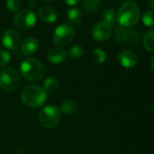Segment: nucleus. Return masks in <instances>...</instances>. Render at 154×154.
I'll return each mask as SVG.
<instances>
[{"label":"nucleus","mask_w":154,"mask_h":154,"mask_svg":"<svg viewBox=\"0 0 154 154\" xmlns=\"http://www.w3.org/2000/svg\"><path fill=\"white\" fill-rule=\"evenodd\" d=\"M113 38L117 43H123L128 38V32L124 27L120 26L115 29L113 33Z\"/></svg>","instance_id":"nucleus-20"},{"label":"nucleus","mask_w":154,"mask_h":154,"mask_svg":"<svg viewBox=\"0 0 154 154\" xmlns=\"http://www.w3.org/2000/svg\"><path fill=\"white\" fill-rule=\"evenodd\" d=\"M43 88L46 92H54L55 91L59 86V81L55 78V77H48L44 81Z\"/></svg>","instance_id":"nucleus-19"},{"label":"nucleus","mask_w":154,"mask_h":154,"mask_svg":"<svg viewBox=\"0 0 154 154\" xmlns=\"http://www.w3.org/2000/svg\"><path fill=\"white\" fill-rule=\"evenodd\" d=\"M23 103L31 108H39L47 101V92L41 86L30 85L26 86L21 92Z\"/></svg>","instance_id":"nucleus-2"},{"label":"nucleus","mask_w":154,"mask_h":154,"mask_svg":"<svg viewBox=\"0 0 154 154\" xmlns=\"http://www.w3.org/2000/svg\"><path fill=\"white\" fill-rule=\"evenodd\" d=\"M21 0H7L6 7L10 12H17L21 8Z\"/></svg>","instance_id":"nucleus-24"},{"label":"nucleus","mask_w":154,"mask_h":154,"mask_svg":"<svg viewBox=\"0 0 154 154\" xmlns=\"http://www.w3.org/2000/svg\"><path fill=\"white\" fill-rule=\"evenodd\" d=\"M118 61L124 68H133L138 63V56L131 50H123L118 54Z\"/></svg>","instance_id":"nucleus-10"},{"label":"nucleus","mask_w":154,"mask_h":154,"mask_svg":"<svg viewBox=\"0 0 154 154\" xmlns=\"http://www.w3.org/2000/svg\"><path fill=\"white\" fill-rule=\"evenodd\" d=\"M64 2L70 7H74V6L79 4L80 0H64Z\"/></svg>","instance_id":"nucleus-26"},{"label":"nucleus","mask_w":154,"mask_h":154,"mask_svg":"<svg viewBox=\"0 0 154 154\" xmlns=\"http://www.w3.org/2000/svg\"><path fill=\"white\" fill-rule=\"evenodd\" d=\"M153 112H154V103H153Z\"/></svg>","instance_id":"nucleus-31"},{"label":"nucleus","mask_w":154,"mask_h":154,"mask_svg":"<svg viewBox=\"0 0 154 154\" xmlns=\"http://www.w3.org/2000/svg\"><path fill=\"white\" fill-rule=\"evenodd\" d=\"M39 49V43L37 39L35 37H27L26 38L21 45V51L26 55L35 54Z\"/></svg>","instance_id":"nucleus-13"},{"label":"nucleus","mask_w":154,"mask_h":154,"mask_svg":"<svg viewBox=\"0 0 154 154\" xmlns=\"http://www.w3.org/2000/svg\"><path fill=\"white\" fill-rule=\"evenodd\" d=\"M142 23L148 27H154V11L148 10L142 15Z\"/></svg>","instance_id":"nucleus-23"},{"label":"nucleus","mask_w":154,"mask_h":154,"mask_svg":"<svg viewBox=\"0 0 154 154\" xmlns=\"http://www.w3.org/2000/svg\"><path fill=\"white\" fill-rule=\"evenodd\" d=\"M143 46L149 52H154V29L148 31L143 37Z\"/></svg>","instance_id":"nucleus-17"},{"label":"nucleus","mask_w":154,"mask_h":154,"mask_svg":"<svg viewBox=\"0 0 154 154\" xmlns=\"http://www.w3.org/2000/svg\"><path fill=\"white\" fill-rule=\"evenodd\" d=\"M40 124L46 128H54L60 121V110L54 105H47L44 107L38 115Z\"/></svg>","instance_id":"nucleus-5"},{"label":"nucleus","mask_w":154,"mask_h":154,"mask_svg":"<svg viewBox=\"0 0 154 154\" xmlns=\"http://www.w3.org/2000/svg\"><path fill=\"white\" fill-rule=\"evenodd\" d=\"M68 54L70 55V57L72 59H79L83 56L84 54V48L81 45H74L72 46H71L68 50Z\"/></svg>","instance_id":"nucleus-21"},{"label":"nucleus","mask_w":154,"mask_h":154,"mask_svg":"<svg viewBox=\"0 0 154 154\" xmlns=\"http://www.w3.org/2000/svg\"><path fill=\"white\" fill-rule=\"evenodd\" d=\"M11 55L7 50H0V66H6L9 63Z\"/></svg>","instance_id":"nucleus-25"},{"label":"nucleus","mask_w":154,"mask_h":154,"mask_svg":"<svg viewBox=\"0 0 154 154\" xmlns=\"http://www.w3.org/2000/svg\"><path fill=\"white\" fill-rule=\"evenodd\" d=\"M27 6L29 8V9H32L35 7V0H29L28 3H27Z\"/></svg>","instance_id":"nucleus-27"},{"label":"nucleus","mask_w":154,"mask_h":154,"mask_svg":"<svg viewBox=\"0 0 154 154\" xmlns=\"http://www.w3.org/2000/svg\"><path fill=\"white\" fill-rule=\"evenodd\" d=\"M66 56H67L66 51L63 48L59 47V46L50 49L49 52L47 53L48 61L54 64L63 63L66 59Z\"/></svg>","instance_id":"nucleus-12"},{"label":"nucleus","mask_w":154,"mask_h":154,"mask_svg":"<svg viewBox=\"0 0 154 154\" xmlns=\"http://www.w3.org/2000/svg\"><path fill=\"white\" fill-rule=\"evenodd\" d=\"M74 37L73 28L66 24L58 26L53 33V41L59 47L68 45Z\"/></svg>","instance_id":"nucleus-7"},{"label":"nucleus","mask_w":154,"mask_h":154,"mask_svg":"<svg viewBox=\"0 0 154 154\" xmlns=\"http://www.w3.org/2000/svg\"><path fill=\"white\" fill-rule=\"evenodd\" d=\"M2 43L4 46L9 50H17L21 43V36L19 33L14 29L5 31L2 35Z\"/></svg>","instance_id":"nucleus-8"},{"label":"nucleus","mask_w":154,"mask_h":154,"mask_svg":"<svg viewBox=\"0 0 154 154\" xmlns=\"http://www.w3.org/2000/svg\"><path fill=\"white\" fill-rule=\"evenodd\" d=\"M146 2L149 8H150L151 9H154V0H146Z\"/></svg>","instance_id":"nucleus-28"},{"label":"nucleus","mask_w":154,"mask_h":154,"mask_svg":"<svg viewBox=\"0 0 154 154\" xmlns=\"http://www.w3.org/2000/svg\"><path fill=\"white\" fill-rule=\"evenodd\" d=\"M66 18L72 25H78L82 22L83 14L80 9L78 8H70L66 12Z\"/></svg>","instance_id":"nucleus-14"},{"label":"nucleus","mask_w":154,"mask_h":154,"mask_svg":"<svg viewBox=\"0 0 154 154\" xmlns=\"http://www.w3.org/2000/svg\"><path fill=\"white\" fill-rule=\"evenodd\" d=\"M151 68H152V70L154 71V55H153V57H152V59H151Z\"/></svg>","instance_id":"nucleus-29"},{"label":"nucleus","mask_w":154,"mask_h":154,"mask_svg":"<svg viewBox=\"0 0 154 154\" xmlns=\"http://www.w3.org/2000/svg\"><path fill=\"white\" fill-rule=\"evenodd\" d=\"M92 57L97 63H103L106 60V54L101 48H95L92 52Z\"/></svg>","instance_id":"nucleus-22"},{"label":"nucleus","mask_w":154,"mask_h":154,"mask_svg":"<svg viewBox=\"0 0 154 154\" xmlns=\"http://www.w3.org/2000/svg\"><path fill=\"white\" fill-rule=\"evenodd\" d=\"M36 15L33 9H26L19 11L13 18L14 26L22 30H26L34 27L36 24Z\"/></svg>","instance_id":"nucleus-6"},{"label":"nucleus","mask_w":154,"mask_h":154,"mask_svg":"<svg viewBox=\"0 0 154 154\" xmlns=\"http://www.w3.org/2000/svg\"><path fill=\"white\" fill-rule=\"evenodd\" d=\"M140 17V10L133 1L124 2L119 8L116 20L122 27H131L136 25Z\"/></svg>","instance_id":"nucleus-1"},{"label":"nucleus","mask_w":154,"mask_h":154,"mask_svg":"<svg viewBox=\"0 0 154 154\" xmlns=\"http://www.w3.org/2000/svg\"><path fill=\"white\" fill-rule=\"evenodd\" d=\"M0 41H1V35H0Z\"/></svg>","instance_id":"nucleus-32"},{"label":"nucleus","mask_w":154,"mask_h":154,"mask_svg":"<svg viewBox=\"0 0 154 154\" xmlns=\"http://www.w3.org/2000/svg\"><path fill=\"white\" fill-rule=\"evenodd\" d=\"M40 1H42V2H44V3H49V2L53 1V0H40Z\"/></svg>","instance_id":"nucleus-30"},{"label":"nucleus","mask_w":154,"mask_h":154,"mask_svg":"<svg viewBox=\"0 0 154 154\" xmlns=\"http://www.w3.org/2000/svg\"><path fill=\"white\" fill-rule=\"evenodd\" d=\"M20 84L18 72L13 68H5L0 72V88L6 92H13Z\"/></svg>","instance_id":"nucleus-4"},{"label":"nucleus","mask_w":154,"mask_h":154,"mask_svg":"<svg viewBox=\"0 0 154 154\" xmlns=\"http://www.w3.org/2000/svg\"><path fill=\"white\" fill-rule=\"evenodd\" d=\"M103 22L111 26L112 27L115 25L116 22V14L112 8H106L103 10L102 15Z\"/></svg>","instance_id":"nucleus-15"},{"label":"nucleus","mask_w":154,"mask_h":154,"mask_svg":"<svg viewBox=\"0 0 154 154\" xmlns=\"http://www.w3.org/2000/svg\"><path fill=\"white\" fill-rule=\"evenodd\" d=\"M38 16L45 23H54L57 20V11L50 6H43L39 8Z\"/></svg>","instance_id":"nucleus-11"},{"label":"nucleus","mask_w":154,"mask_h":154,"mask_svg":"<svg viewBox=\"0 0 154 154\" xmlns=\"http://www.w3.org/2000/svg\"><path fill=\"white\" fill-rule=\"evenodd\" d=\"M77 109L76 103L72 100H65L61 103L60 111L64 114H72Z\"/></svg>","instance_id":"nucleus-18"},{"label":"nucleus","mask_w":154,"mask_h":154,"mask_svg":"<svg viewBox=\"0 0 154 154\" xmlns=\"http://www.w3.org/2000/svg\"><path fill=\"white\" fill-rule=\"evenodd\" d=\"M82 8L88 12L97 11L101 8V0H82Z\"/></svg>","instance_id":"nucleus-16"},{"label":"nucleus","mask_w":154,"mask_h":154,"mask_svg":"<svg viewBox=\"0 0 154 154\" xmlns=\"http://www.w3.org/2000/svg\"><path fill=\"white\" fill-rule=\"evenodd\" d=\"M20 72L26 81H41L45 74V65L35 58H26L20 63Z\"/></svg>","instance_id":"nucleus-3"},{"label":"nucleus","mask_w":154,"mask_h":154,"mask_svg":"<svg viewBox=\"0 0 154 154\" xmlns=\"http://www.w3.org/2000/svg\"><path fill=\"white\" fill-rule=\"evenodd\" d=\"M119 1H124V0H119Z\"/></svg>","instance_id":"nucleus-33"},{"label":"nucleus","mask_w":154,"mask_h":154,"mask_svg":"<svg viewBox=\"0 0 154 154\" xmlns=\"http://www.w3.org/2000/svg\"><path fill=\"white\" fill-rule=\"evenodd\" d=\"M112 33V27L103 22L96 24L92 30L93 38L98 42L106 41L107 39L110 38Z\"/></svg>","instance_id":"nucleus-9"}]
</instances>
